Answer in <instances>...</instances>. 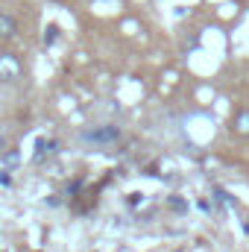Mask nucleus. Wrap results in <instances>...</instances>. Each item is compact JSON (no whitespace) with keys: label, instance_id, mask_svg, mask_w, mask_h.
<instances>
[{"label":"nucleus","instance_id":"f257e3e1","mask_svg":"<svg viewBox=\"0 0 249 252\" xmlns=\"http://www.w3.org/2000/svg\"><path fill=\"white\" fill-rule=\"evenodd\" d=\"M24 73V64L18 56H12V53H0V79L3 82H12V79H18Z\"/></svg>","mask_w":249,"mask_h":252},{"label":"nucleus","instance_id":"f03ea898","mask_svg":"<svg viewBox=\"0 0 249 252\" xmlns=\"http://www.w3.org/2000/svg\"><path fill=\"white\" fill-rule=\"evenodd\" d=\"M18 35V18L12 12H0V38H15Z\"/></svg>","mask_w":249,"mask_h":252},{"label":"nucleus","instance_id":"7ed1b4c3","mask_svg":"<svg viewBox=\"0 0 249 252\" xmlns=\"http://www.w3.org/2000/svg\"><path fill=\"white\" fill-rule=\"evenodd\" d=\"M88 141H115L118 138V129H100V132H85Z\"/></svg>","mask_w":249,"mask_h":252},{"label":"nucleus","instance_id":"20e7f679","mask_svg":"<svg viewBox=\"0 0 249 252\" xmlns=\"http://www.w3.org/2000/svg\"><path fill=\"white\" fill-rule=\"evenodd\" d=\"M235 129H238L241 135H249V109H244V112L235 118Z\"/></svg>","mask_w":249,"mask_h":252},{"label":"nucleus","instance_id":"39448f33","mask_svg":"<svg viewBox=\"0 0 249 252\" xmlns=\"http://www.w3.org/2000/svg\"><path fill=\"white\" fill-rule=\"evenodd\" d=\"M247 232H249V220H247Z\"/></svg>","mask_w":249,"mask_h":252}]
</instances>
